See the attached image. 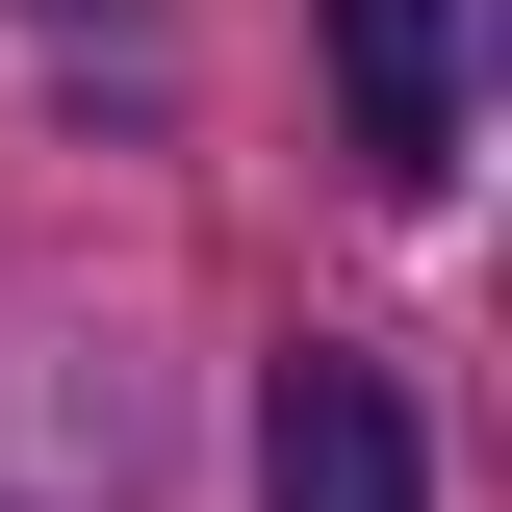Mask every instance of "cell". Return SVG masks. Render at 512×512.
<instances>
[{
	"mask_svg": "<svg viewBox=\"0 0 512 512\" xmlns=\"http://www.w3.org/2000/svg\"><path fill=\"white\" fill-rule=\"evenodd\" d=\"M333 103H359L384 205H436L461 180V0H333Z\"/></svg>",
	"mask_w": 512,
	"mask_h": 512,
	"instance_id": "2",
	"label": "cell"
},
{
	"mask_svg": "<svg viewBox=\"0 0 512 512\" xmlns=\"http://www.w3.org/2000/svg\"><path fill=\"white\" fill-rule=\"evenodd\" d=\"M256 512H436L410 384H384V359H282V410H256Z\"/></svg>",
	"mask_w": 512,
	"mask_h": 512,
	"instance_id": "1",
	"label": "cell"
},
{
	"mask_svg": "<svg viewBox=\"0 0 512 512\" xmlns=\"http://www.w3.org/2000/svg\"><path fill=\"white\" fill-rule=\"evenodd\" d=\"M26 26H52V52H128V26H154V0H26Z\"/></svg>",
	"mask_w": 512,
	"mask_h": 512,
	"instance_id": "3",
	"label": "cell"
}]
</instances>
